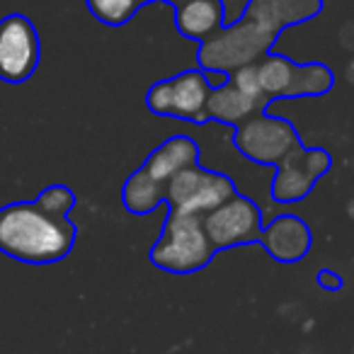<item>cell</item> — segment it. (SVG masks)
<instances>
[{
	"label": "cell",
	"mask_w": 354,
	"mask_h": 354,
	"mask_svg": "<svg viewBox=\"0 0 354 354\" xmlns=\"http://www.w3.org/2000/svg\"><path fill=\"white\" fill-rule=\"evenodd\" d=\"M323 0H248L233 25L221 27L197 49L199 71H231L267 56L289 27L304 25L323 12Z\"/></svg>",
	"instance_id": "cell-1"
},
{
	"label": "cell",
	"mask_w": 354,
	"mask_h": 354,
	"mask_svg": "<svg viewBox=\"0 0 354 354\" xmlns=\"http://www.w3.org/2000/svg\"><path fill=\"white\" fill-rule=\"evenodd\" d=\"M78 226L35 202L0 207V252L25 265H54L71 255Z\"/></svg>",
	"instance_id": "cell-2"
},
{
	"label": "cell",
	"mask_w": 354,
	"mask_h": 354,
	"mask_svg": "<svg viewBox=\"0 0 354 354\" xmlns=\"http://www.w3.org/2000/svg\"><path fill=\"white\" fill-rule=\"evenodd\" d=\"M214 255L216 250L207 238L202 216L180 212L167 214L160 238L153 243L151 252H148L158 270L180 277L204 270L214 260Z\"/></svg>",
	"instance_id": "cell-3"
},
{
	"label": "cell",
	"mask_w": 354,
	"mask_h": 354,
	"mask_svg": "<svg viewBox=\"0 0 354 354\" xmlns=\"http://www.w3.org/2000/svg\"><path fill=\"white\" fill-rule=\"evenodd\" d=\"M257 85L267 100L323 97L333 90L335 73L325 64H296L270 51L257 61Z\"/></svg>",
	"instance_id": "cell-4"
},
{
	"label": "cell",
	"mask_w": 354,
	"mask_h": 354,
	"mask_svg": "<svg viewBox=\"0 0 354 354\" xmlns=\"http://www.w3.org/2000/svg\"><path fill=\"white\" fill-rule=\"evenodd\" d=\"M233 194L236 185L231 183V177L202 167L199 162L175 172L162 185V202L170 207V212L194 214V216H204Z\"/></svg>",
	"instance_id": "cell-5"
},
{
	"label": "cell",
	"mask_w": 354,
	"mask_h": 354,
	"mask_svg": "<svg viewBox=\"0 0 354 354\" xmlns=\"http://www.w3.org/2000/svg\"><path fill=\"white\" fill-rule=\"evenodd\" d=\"M233 146L243 158L257 165L277 167L291 151H296L304 143L289 119L270 117L265 109L233 129Z\"/></svg>",
	"instance_id": "cell-6"
},
{
	"label": "cell",
	"mask_w": 354,
	"mask_h": 354,
	"mask_svg": "<svg viewBox=\"0 0 354 354\" xmlns=\"http://www.w3.org/2000/svg\"><path fill=\"white\" fill-rule=\"evenodd\" d=\"M212 85L199 68H187L172 78L158 80L146 93V107L156 117H172L207 124V97Z\"/></svg>",
	"instance_id": "cell-7"
},
{
	"label": "cell",
	"mask_w": 354,
	"mask_h": 354,
	"mask_svg": "<svg viewBox=\"0 0 354 354\" xmlns=\"http://www.w3.org/2000/svg\"><path fill=\"white\" fill-rule=\"evenodd\" d=\"M41 61V41L35 22L22 12L0 20V80L20 85L35 75Z\"/></svg>",
	"instance_id": "cell-8"
},
{
	"label": "cell",
	"mask_w": 354,
	"mask_h": 354,
	"mask_svg": "<svg viewBox=\"0 0 354 354\" xmlns=\"http://www.w3.org/2000/svg\"><path fill=\"white\" fill-rule=\"evenodd\" d=\"M202 223L214 250L252 245V243H260L262 209L250 197H243L236 192L216 209L204 214Z\"/></svg>",
	"instance_id": "cell-9"
},
{
	"label": "cell",
	"mask_w": 354,
	"mask_h": 354,
	"mask_svg": "<svg viewBox=\"0 0 354 354\" xmlns=\"http://www.w3.org/2000/svg\"><path fill=\"white\" fill-rule=\"evenodd\" d=\"M333 158L325 148L299 146L277 165V175L272 177L270 197L277 204L304 202L315 187L320 177L330 170Z\"/></svg>",
	"instance_id": "cell-10"
},
{
	"label": "cell",
	"mask_w": 354,
	"mask_h": 354,
	"mask_svg": "<svg viewBox=\"0 0 354 354\" xmlns=\"http://www.w3.org/2000/svg\"><path fill=\"white\" fill-rule=\"evenodd\" d=\"M260 245L267 250V255L281 265H294L306 260L313 245V233L310 226L301 216L294 214H281L277 221H272L260 233Z\"/></svg>",
	"instance_id": "cell-11"
},
{
	"label": "cell",
	"mask_w": 354,
	"mask_h": 354,
	"mask_svg": "<svg viewBox=\"0 0 354 354\" xmlns=\"http://www.w3.org/2000/svg\"><path fill=\"white\" fill-rule=\"evenodd\" d=\"M270 100H255L243 95L236 85L223 83L221 88H212L207 97V122H218L236 129L252 114L270 109Z\"/></svg>",
	"instance_id": "cell-12"
},
{
	"label": "cell",
	"mask_w": 354,
	"mask_h": 354,
	"mask_svg": "<svg viewBox=\"0 0 354 354\" xmlns=\"http://www.w3.org/2000/svg\"><path fill=\"white\" fill-rule=\"evenodd\" d=\"M199 156H202V151H199L197 141L185 136V133H177V136H170L167 141H162L158 148H153L151 156L143 162V167H146V172L153 180L165 185L175 172L199 162Z\"/></svg>",
	"instance_id": "cell-13"
},
{
	"label": "cell",
	"mask_w": 354,
	"mask_h": 354,
	"mask_svg": "<svg viewBox=\"0 0 354 354\" xmlns=\"http://www.w3.org/2000/svg\"><path fill=\"white\" fill-rule=\"evenodd\" d=\"M175 27L185 39L202 44L223 27V8L218 0H187L175 8Z\"/></svg>",
	"instance_id": "cell-14"
},
{
	"label": "cell",
	"mask_w": 354,
	"mask_h": 354,
	"mask_svg": "<svg viewBox=\"0 0 354 354\" xmlns=\"http://www.w3.org/2000/svg\"><path fill=\"white\" fill-rule=\"evenodd\" d=\"M122 204L133 216H146L162 204V183L153 180L146 167H136L122 187Z\"/></svg>",
	"instance_id": "cell-15"
},
{
	"label": "cell",
	"mask_w": 354,
	"mask_h": 354,
	"mask_svg": "<svg viewBox=\"0 0 354 354\" xmlns=\"http://www.w3.org/2000/svg\"><path fill=\"white\" fill-rule=\"evenodd\" d=\"M90 15L107 27H124L133 20L141 6L136 0H85Z\"/></svg>",
	"instance_id": "cell-16"
},
{
	"label": "cell",
	"mask_w": 354,
	"mask_h": 354,
	"mask_svg": "<svg viewBox=\"0 0 354 354\" xmlns=\"http://www.w3.org/2000/svg\"><path fill=\"white\" fill-rule=\"evenodd\" d=\"M35 204H39L44 212L54 214V216H68L75 207V194L66 185H49V187L41 189Z\"/></svg>",
	"instance_id": "cell-17"
},
{
	"label": "cell",
	"mask_w": 354,
	"mask_h": 354,
	"mask_svg": "<svg viewBox=\"0 0 354 354\" xmlns=\"http://www.w3.org/2000/svg\"><path fill=\"white\" fill-rule=\"evenodd\" d=\"M228 83L236 85L243 95H248V97L267 100L265 95L260 93V85H257V61L255 64H245V66H241V68L231 71V73H228Z\"/></svg>",
	"instance_id": "cell-18"
},
{
	"label": "cell",
	"mask_w": 354,
	"mask_h": 354,
	"mask_svg": "<svg viewBox=\"0 0 354 354\" xmlns=\"http://www.w3.org/2000/svg\"><path fill=\"white\" fill-rule=\"evenodd\" d=\"M315 281H318V286L323 291H330V294H335V291L342 289V277L337 274L335 270H330V267H323V270H318V274H315Z\"/></svg>",
	"instance_id": "cell-19"
},
{
	"label": "cell",
	"mask_w": 354,
	"mask_h": 354,
	"mask_svg": "<svg viewBox=\"0 0 354 354\" xmlns=\"http://www.w3.org/2000/svg\"><path fill=\"white\" fill-rule=\"evenodd\" d=\"M223 8V27L233 25V22L238 20V17L243 15V10H245L248 0H218Z\"/></svg>",
	"instance_id": "cell-20"
},
{
	"label": "cell",
	"mask_w": 354,
	"mask_h": 354,
	"mask_svg": "<svg viewBox=\"0 0 354 354\" xmlns=\"http://www.w3.org/2000/svg\"><path fill=\"white\" fill-rule=\"evenodd\" d=\"M162 3H167L170 8H177V6H183V3H187V0H162Z\"/></svg>",
	"instance_id": "cell-21"
},
{
	"label": "cell",
	"mask_w": 354,
	"mask_h": 354,
	"mask_svg": "<svg viewBox=\"0 0 354 354\" xmlns=\"http://www.w3.org/2000/svg\"><path fill=\"white\" fill-rule=\"evenodd\" d=\"M136 3H138L141 8H146V6H151V3H156V0H136Z\"/></svg>",
	"instance_id": "cell-22"
}]
</instances>
